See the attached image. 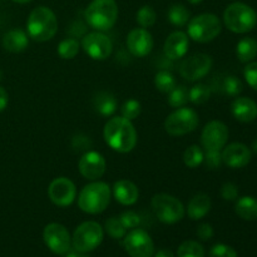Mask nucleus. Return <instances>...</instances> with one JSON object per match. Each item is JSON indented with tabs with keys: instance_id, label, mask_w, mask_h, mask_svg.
Masks as SVG:
<instances>
[{
	"instance_id": "14",
	"label": "nucleus",
	"mask_w": 257,
	"mask_h": 257,
	"mask_svg": "<svg viewBox=\"0 0 257 257\" xmlns=\"http://www.w3.org/2000/svg\"><path fill=\"white\" fill-rule=\"evenodd\" d=\"M48 195L54 205L59 207H68L77 197V188L69 178L58 177L50 182Z\"/></svg>"
},
{
	"instance_id": "18",
	"label": "nucleus",
	"mask_w": 257,
	"mask_h": 257,
	"mask_svg": "<svg viewBox=\"0 0 257 257\" xmlns=\"http://www.w3.org/2000/svg\"><path fill=\"white\" fill-rule=\"evenodd\" d=\"M221 155L223 163L231 168H242L251 161L250 148L242 143H231L225 147Z\"/></svg>"
},
{
	"instance_id": "35",
	"label": "nucleus",
	"mask_w": 257,
	"mask_h": 257,
	"mask_svg": "<svg viewBox=\"0 0 257 257\" xmlns=\"http://www.w3.org/2000/svg\"><path fill=\"white\" fill-rule=\"evenodd\" d=\"M105 231H107L108 235L112 238H115V240H119V238H123L127 233V228L123 226L122 221L119 220V217H110L105 221L104 225Z\"/></svg>"
},
{
	"instance_id": "49",
	"label": "nucleus",
	"mask_w": 257,
	"mask_h": 257,
	"mask_svg": "<svg viewBox=\"0 0 257 257\" xmlns=\"http://www.w3.org/2000/svg\"><path fill=\"white\" fill-rule=\"evenodd\" d=\"M188 3H191V4H200L201 2H202V0H187Z\"/></svg>"
},
{
	"instance_id": "5",
	"label": "nucleus",
	"mask_w": 257,
	"mask_h": 257,
	"mask_svg": "<svg viewBox=\"0 0 257 257\" xmlns=\"http://www.w3.org/2000/svg\"><path fill=\"white\" fill-rule=\"evenodd\" d=\"M223 23L228 30L237 34L248 33L256 27L257 14L255 10L243 3H233L223 13Z\"/></svg>"
},
{
	"instance_id": "6",
	"label": "nucleus",
	"mask_w": 257,
	"mask_h": 257,
	"mask_svg": "<svg viewBox=\"0 0 257 257\" xmlns=\"http://www.w3.org/2000/svg\"><path fill=\"white\" fill-rule=\"evenodd\" d=\"M222 24L217 15L205 13L192 18L188 22L187 35L198 43H208L220 35Z\"/></svg>"
},
{
	"instance_id": "32",
	"label": "nucleus",
	"mask_w": 257,
	"mask_h": 257,
	"mask_svg": "<svg viewBox=\"0 0 257 257\" xmlns=\"http://www.w3.org/2000/svg\"><path fill=\"white\" fill-rule=\"evenodd\" d=\"M190 100L188 98V89L185 85H176L170 93H168V104L172 108L185 107L186 103Z\"/></svg>"
},
{
	"instance_id": "42",
	"label": "nucleus",
	"mask_w": 257,
	"mask_h": 257,
	"mask_svg": "<svg viewBox=\"0 0 257 257\" xmlns=\"http://www.w3.org/2000/svg\"><path fill=\"white\" fill-rule=\"evenodd\" d=\"M221 196L226 201H235L238 197V188L235 183L226 182L221 187Z\"/></svg>"
},
{
	"instance_id": "45",
	"label": "nucleus",
	"mask_w": 257,
	"mask_h": 257,
	"mask_svg": "<svg viewBox=\"0 0 257 257\" xmlns=\"http://www.w3.org/2000/svg\"><path fill=\"white\" fill-rule=\"evenodd\" d=\"M153 257H175L173 252L171 250H167V248H162V250L157 251Z\"/></svg>"
},
{
	"instance_id": "4",
	"label": "nucleus",
	"mask_w": 257,
	"mask_h": 257,
	"mask_svg": "<svg viewBox=\"0 0 257 257\" xmlns=\"http://www.w3.org/2000/svg\"><path fill=\"white\" fill-rule=\"evenodd\" d=\"M110 202V187L105 182H92L84 186L78 196V206L89 215H98L105 211Z\"/></svg>"
},
{
	"instance_id": "33",
	"label": "nucleus",
	"mask_w": 257,
	"mask_h": 257,
	"mask_svg": "<svg viewBox=\"0 0 257 257\" xmlns=\"http://www.w3.org/2000/svg\"><path fill=\"white\" fill-rule=\"evenodd\" d=\"M210 97L211 88L203 83H198L188 90V98L193 104H203L210 99Z\"/></svg>"
},
{
	"instance_id": "40",
	"label": "nucleus",
	"mask_w": 257,
	"mask_h": 257,
	"mask_svg": "<svg viewBox=\"0 0 257 257\" xmlns=\"http://www.w3.org/2000/svg\"><path fill=\"white\" fill-rule=\"evenodd\" d=\"M119 220L122 221L123 226H124L127 230L128 228L133 230V228H137L138 226L141 225L140 215L133 212V211H125V212H123L122 215L119 216Z\"/></svg>"
},
{
	"instance_id": "43",
	"label": "nucleus",
	"mask_w": 257,
	"mask_h": 257,
	"mask_svg": "<svg viewBox=\"0 0 257 257\" xmlns=\"http://www.w3.org/2000/svg\"><path fill=\"white\" fill-rule=\"evenodd\" d=\"M197 236L200 240L208 241L213 236V228L210 223H201L197 227Z\"/></svg>"
},
{
	"instance_id": "47",
	"label": "nucleus",
	"mask_w": 257,
	"mask_h": 257,
	"mask_svg": "<svg viewBox=\"0 0 257 257\" xmlns=\"http://www.w3.org/2000/svg\"><path fill=\"white\" fill-rule=\"evenodd\" d=\"M252 150H253V152L257 155V138L252 142Z\"/></svg>"
},
{
	"instance_id": "39",
	"label": "nucleus",
	"mask_w": 257,
	"mask_h": 257,
	"mask_svg": "<svg viewBox=\"0 0 257 257\" xmlns=\"http://www.w3.org/2000/svg\"><path fill=\"white\" fill-rule=\"evenodd\" d=\"M210 257H237V252L231 246L225 243H217L210 250Z\"/></svg>"
},
{
	"instance_id": "17",
	"label": "nucleus",
	"mask_w": 257,
	"mask_h": 257,
	"mask_svg": "<svg viewBox=\"0 0 257 257\" xmlns=\"http://www.w3.org/2000/svg\"><path fill=\"white\" fill-rule=\"evenodd\" d=\"M127 48L135 57H146L153 49L152 34L145 28H136L131 30L127 37Z\"/></svg>"
},
{
	"instance_id": "2",
	"label": "nucleus",
	"mask_w": 257,
	"mask_h": 257,
	"mask_svg": "<svg viewBox=\"0 0 257 257\" xmlns=\"http://www.w3.org/2000/svg\"><path fill=\"white\" fill-rule=\"evenodd\" d=\"M28 35L35 42H47L58 32V20L47 7H38L30 13L27 22Z\"/></svg>"
},
{
	"instance_id": "20",
	"label": "nucleus",
	"mask_w": 257,
	"mask_h": 257,
	"mask_svg": "<svg viewBox=\"0 0 257 257\" xmlns=\"http://www.w3.org/2000/svg\"><path fill=\"white\" fill-rule=\"evenodd\" d=\"M231 113L237 120L250 123L257 118V103L247 97H238L231 104Z\"/></svg>"
},
{
	"instance_id": "26",
	"label": "nucleus",
	"mask_w": 257,
	"mask_h": 257,
	"mask_svg": "<svg viewBox=\"0 0 257 257\" xmlns=\"http://www.w3.org/2000/svg\"><path fill=\"white\" fill-rule=\"evenodd\" d=\"M236 55L242 63H250L257 57V40L253 38H243L237 43Z\"/></svg>"
},
{
	"instance_id": "22",
	"label": "nucleus",
	"mask_w": 257,
	"mask_h": 257,
	"mask_svg": "<svg viewBox=\"0 0 257 257\" xmlns=\"http://www.w3.org/2000/svg\"><path fill=\"white\" fill-rule=\"evenodd\" d=\"M29 35L22 29H13L5 33L3 38V47L12 53H20L29 45Z\"/></svg>"
},
{
	"instance_id": "29",
	"label": "nucleus",
	"mask_w": 257,
	"mask_h": 257,
	"mask_svg": "<svg viewBox=\"0 0 257 257\" xmlns=\"http://www.w3.org/2000/svg\"><path fill=\"white\" fill-rule=\"evenodd\" d=\"M155 85L160 92L170 93L176 87V78L168 70H160L155 77Z\"/></svg>"
},
{
	"instance_id": "27",
	"label": "nucleus",
	"mask_w": 257,
	"mask_h": 257,
	"mask_svg": "<svg viewBox=\"0 0 257 257\" xmlns=\"http://www.w3.org/2000/svg\"><path fill=\"white\" fill-rule=\"evenodd\" d=\"M167 17L171 24L175 25V27H185L190 22L191 13L185 5L175 4L168 10Z\"/></svg>"
},
{
	"instance_id": "28",
	"label": "nucleus",
	"mask_w": 257,
	"mask_h": 257,
	"mask_svg": "<svg viewBox=\"0 0 257 257\" xmlns=\"http://www.w3.org/2000/svg\"><path fill=\"white\" fill-rule=\"evenodd\" d=\"M178 257H205V248L197 241H185L177 248Z\"/></svg>"
},
{
	"instance_id": "19",
	"label": "nucleus",
	"mask_w": 257,
	"mask_h": 257,
	"mask_svg": "<svg viewBox=\"0 0 257 257\" xmlns=\"http://www.w3.org/2000/svg\"><path fill=\"white\" fill-rule=\"evenodd\" d=\"M188 47H190L188 35L181 30H177L168 35L163 45V52H165L166 58L171 60H177L185 57Z\"/></svg>"
},
{
	"instance_id": "13",
	"label": "nucleus",
	"mask_w": 257,
	"mask_h": 257,
	"mask_svg": "<svg viewBox=\"0 0 257 257\" xmlns=\"http://www.w3.org/2000/svg\"><path fill=\"white\" fill-rule=\"evenodd\" d=\"M83 50L94 60H104L112 54L113 43L102 32L89 33L82 40Z\"/></svg>"
},
{
	"instance_id": "25",
	"label": "nucleus",
	"mask_w": 257,
	"mask_h": 257,
	"mask_svg": "<svg viewBox=\"0 0 257 257\" xmlns=\"http://www.w3.org/2000/svg\"><path fill=\"white\" fill-rule=\"evenodd\" d=\"M93 105L99 114L108 117L112 115L117 109V99L109 92H99L93 99Z\"/></svg>"
},
{
	"instance_id": "3",
	"label": "nucleus",
	"mask_w": 257,
	"mask_h": 257,
	"mask_svg": "<svg viewBox=\"0 0 257 257\" xmlns=\"http://www.w3.org/2000/svg\"><path fill=\"white\" fill-rule=\"evenodd\" d=\"M88 25L97 32H107L115 24L118 5L115 0H93L84 12Z\"/></svg>"
},
{
	"instance_id": "24",
	"label": "nucleus",
	"mask_w": 257,
	"mask_h": 257,
	"mask_svg": "<svg viewBox=\"0 0 257 257\" xmlns=\"http://www.w3.org/2000/svg\"><path fill=\"white\" fill-rule=\"evenodd\" d=\"M235 211L238 217L245 221L257 220V198L252 196H245L236 201Z\"/></svg>"
},
{
	"instance_id": "10",
	"label": "nucleus",
	"mask_w": 257,
	"mask_h": 257,
	"mask_svg": "<svg viewBox=\"0 0 257 257\" xmlns=\"http://www.w3.org/2000/svg\"><path fill=\"white\" fill-rule=\"evenodd\" d=\"M123 247L131 257H152L155 243L151 236L142 228H133L123 237Z\"/></svg>"
},
{
	"instance_id": "7",
	"label": "nucleus",
	"mask_w": 257,
	"mask_h": 257,
	"mask_svg": "<svg viewBox=\"0 0 257 257\" xmlns=\"http://www.w3.org/2000/svg\"><path fill=\"white\" fill-rule=\"evenodd\" d=\"M103 227L95 221H87L75 228L72 237V246L75 251L82 253L95 250L102 243Z\"/></svg>"
},
{
	"instance_id": "44",
	"label": "nucleus",
	"mask_w": 257,
	"mask_h": 257,
	"mask_svg": "<svg viewBox=\"0 0 257 257\" xmlns=\"http://www.w3.org/2000/svg\"><path fill=\"white\" fill-rule=\"evenodd\" d=\"M8 102H9V95L4 88L0 87V112H3L7 108Z\"/></svg>"
},
{
	"instance_id": "12",
	"label": "nucleus",
	"mask_w": 257,
	"mask_h": 257,
	"mask_svg": "<svg viewBox=\"0 0 257 257\" xmlns=\"http://www.w3.org/2000/svg\"><path fill=\"white\" fill-rule=\"evenodd\" d=\"M212 58L205 53L191 55L180 64V74L188 82H196L208 74L212 68Z\"/></svg>"
},
{
	"instance_id": "9",
	"label": "nucleus",
	"mask_w": 257,
	"mask_h": 257,
	"mask_svg": "<svg viewBox=\"0 0 257 257\" xmlns=\"http://www.w3.org/2000/svg\"><path fill=\"white\" fill-rule=\"evenodd\" d=\"M200 123L196 110L187 107L177 108L165 120V130L171 136H185L193 132Z\"/></svg>"
},
{
	"instance_id": "31",
	"label": "nucleus",
	"mask_w": 257,
	"mask_h": 257,
	"mask_svg": "<svg viewBox=\"0 0 257 257\" xmlns=\"http://www.w3.org/2000/svg\"><path fill=\"white\" fill-rule=\"evenodd\" d=\"M79 42L74 38H67V39L62 40L58 45V54L63 58V59H73L77 57L79 53Z\"/></svg>"
},
{
	"instance_id": "8",
	"label": "nucleus",
	"mask_w": 257,
	"mask_h": 257,
	"mask_svg": "<svg viewBox=\"0 0 257 257\" xmlns=\"http://www.w3.org/2000/svg\"><path fill=\"white\" fill-rule=\"evenodd\" d=\"M152 210L156 217L163 223L173 225L178 222L185 216V207L182 202L175 196L167 195V193H158L152 198Z\"/></svg>"
},
{
	"instance_id": "16",
	"label": "nucleus",
	"mask_w": 257,
	"mask_h": 257,
	"mask_svg": "<svg viewBox=\"0 0 257 257\" xmlns=\"http://www.w3.org/2000/svg\"><path fill=\"white\" fill-rule=\"evenodd\" d=\"M80 175L89 181H97L102 177L107 168V162L100 153L89 151L82 156L78 163Z\"/></svg>"
},
{
	"instance_id": "37",
	"label": "nucleus",
	"mask_w": 257,
	"mask_h": 257,
	"mask_svg": "<svg viewBox=\"0 0 257 257\" xmlns=\"http://www.w3.org/2000/svg\"><path fill=\"white\" fill-rule=\"evenodd\" d=\"M141 103L136 99H130L125 100L123 103L122 108H120V112H122V117H124L125 119L133 120L136 118H138V115L141 114Z\"/></svg>"
},
{
	"instance_id": "48",
	"label": "nucleus",
	"mask_w": 257,
	"mask_h": 257,
	"mask_svg": "<svg viewBox=\"0 0 257 257\" xmlns=\"http://www.w3.org/2000/svg\"><path fill=\"white\" fill-rule=\"evenodd\" d=\"M12 2L18 3V4H25V3H29L30 0H12Z\"/></svg>"
},
{
	"instance_id": "15",
	"label": "nucleus",
	"mask_w": 257,
	"mask_h": 257,
	"mask_svg": "<svg viewBox=\"0 0 257 257\" xmlns=\"http://www.w3.org/2000/svg\"><path fill=\"white\" fill-rule=\"evenodd\" d=\"M228 140V128L220 120H212L205 125L201 142L206 151H221Z\"/></svg>"
},
{
	"instance_id": "34",
	"label": "nucleus",
	"mask_w": 257,
	"mask_h": 257,
	"mask_svg": "<svg viewBox=\"0 0 257 257\" xmlns=\"http://www.w3.org/2000/svg\"><path fill=\"white\" fill-rule=\"evenodd\" d=\"M136 19H137V23L142 28L147 29V28H151L155 25L156 19H157V14H156L155 9L150 5H145V7L141 8L137 12V15H136Z\"/></svg>"
},
{
	"instance_id": "36",
	"label": "nucleus",
	"mask_w": 257,
	"mask_h": 257,
	"mask_svg": "<svg viewBox=\"0 0 257 257\" xmlns=\"http://www.w3.org/2000/svg\"><path fill=\"white\" fill-rule=\"evenodd\" d=\"M223 92L226 93L230 97H237L241 92H242V82L238 79L235 75H228V77L225 78L222 83Z\"/></svg>"
},
{
	"instance_id": "11",
	"label": "nucleus",
	"mask_w": 257,
	"mask_h": 257,
	"mask_svg": "<svg viewBox=\"0 0 257 257\" xmlns=\"http://www.w3.org/2000/svg\"><path fill=\"white\" fill-rule=\"evenodd\" d=\"M43 238L45 245L55 255H65L72 248V237L69 231L60 223H49L44 227Z\"/></svg>"
},
{
	"instance_id": "46",
	"label": "nucleus",
	"mask_w": 257,
	"mask_h": 257,
	"mask_svg": "<svg viewBox=\"0 0 257 257\" xmlns=\"http://www.w3.org/2000/svg\"><path fill=\"white\" fill-rule=\"evenodd\" d=\"M64 257H87L84 255V253L82 252H78V251H69V252H67L64 255Z\"/></svg>"
},
{
	"instance_id": "23",
	"label": "nucleus",
	"mask_w": 257,
	"mask_h": 257,
	"mask_svg": "<svg viewBox=\"0 0 257 257\" xmlns=\"http://www.w3.org/2000/svg\"><path fill=\"white\" fill-rule=\"evenodd\" d=\"M211 210V198L206 193H197L190 200L187 206V215L191 220H201Z\"/></svg>"
},
{
	"instance_id": "38",
	"label": "nucleus",
	"mask_w": 257,
	"mask_h": 257,
	"mask_svg": "<svg viewBox=\"0 0 257 257\" xmlns=\"http://www.w3.org/2000/svg\"><path fill=\"white\" fill-rule=\"evenodd\" d=\"M203 162L208 170H217L223 163L222 155L220 151H206L203 156Z\"/></svg>"
},
{
	"instance_id": "30",
	"label": "nucleus",
	"mask_w": 257,
	"mask_h": 257,
	"mask_svg": "<svg viewBox=\"0 0 257 257\" xmlns=\"http://www.w3.org/2000/svg\"><path fill=\"white\" fill-rule=\"evenodd\" d=\"M203 156H205V153L200 146H190L183 153V162L188 168H196L201 163H203Z\"/></svg>"
},
{
	"instance_id": "21",
	"label": "nucleus",
	"mask_w": 257,
	"mask_h": 257,
	"mask_svg": "<svg viewBox=\"0 0 257 257\" xmlns=\"http://www.w3.org/2000/svg\"><path fill=\"white\" fill-rule=\"evenodd\" d=\"M113 195L120 205L132 206L138 201L140 191L132 181L119 180L113 186Z\"/></svg>"
},
{
	"instance_id": "1",
	"label": "nucleus",
	"mask_w": 257,
	"mask_h": 257,
	"mask_svg": "<svg viewBox=\"0 0 257 257\" xmlns=\"http://www.w3.org/2000/svg\"><path fill=\"white\" fill-rule=\"evenodd\" d=\"M104 141L113 151L128 153L137 145V132L132 122L124 117H113L104 125Z\"/></svg>"
},
{
	"instance_id": "41",
	"label": "nucleus",
	"mask_w": 257,
	"mask_h": 257,
	"mask_svg": "<svg viewBox=\"0 0 257 257\" xmlns=\"http://www.w3.org/2000/svg\"><path fill=\"white\" fill-rule=\"evenodd\" d=\"M243 77L251 88L257 90V62H250L243 69Z\"/></svg>"
}]
</instances>
